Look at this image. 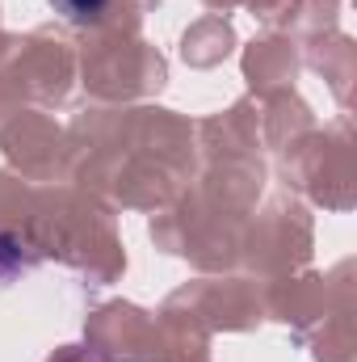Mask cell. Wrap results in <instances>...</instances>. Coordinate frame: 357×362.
Returning a JSON list of instances; mask_svg holds the SVG:
<instances>
[{
    "instance_id": "1",
    "label": "cell",
    "mask_w": 357,
    "mask_h": 362,
    "mask_svg": "<svg viewBox=\"0 0 357 362\" xmlns=\"http://www.w3.org/2000/svg\"><path fill=\"white\" fill-rule=\"evenodd\" d=\"M105 4H109V0H55V8H59L68 21H97Z\"/></svg>"
}]
</instances>
